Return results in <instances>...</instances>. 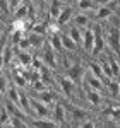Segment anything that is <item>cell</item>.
<instances>
[{"instance_id": "obj_1", "label": "cell", "mask_w": 120, "mask_h": 128, "mask_svg": "<svg viewBox=\"0 0 120 128\" xmlns=\"http://www.w3.org/2000/svg\"><path fill=\"white\" fill-rule=\"evenodd\" d=\"M93 12H81L77 10L76 14H74V17L70 20V26H76V28H79V29H86V28H91L93 26Z\"/></svg>"}, {"instance_id": "obj_2", "label": "cell", "mask_w": 120, "mask_h": 128, "mask_svg": "<svg viewBox=\"0 0 120 128\" xmlns=\"http://www.w3.org/2000/svg\"><path fill=\"white\" fill-rule=\"evenodd\" d=\"M94 40H96V36H94L93 26L86 28V29L82 31V51L89 58H91V55H93V50H94Z\"/></svg>"}, {"instance_id": "obj_3", "label": "cell", "mask_w": 120, "mask_h": 128, "mask_svg": "<svg viewBox=\"0 0 120 128\" xmlns=\"http://www.w3.org/2000/svg\"><path fill=\"white\" fill-rule=\"evenodd\" d=\"M53 120L58 123L60 126L67 125V102H65L64 98H60L55 102V106H53Z\"/></svg>"}, {"instance_id": "obj_4", "label": "cell", "mask_w": 120, "mask_h": 128, "mask_svg": "<svg viewBox=\"0 0 120 128\" xmlns=\"http://www.w3.org/2000/svg\"><path fill=\"white\" fill-rule=\"evenodd\" d=\"M76 12H77L76 5H65L64 10L60 12L58 19L55 20V24L64 31V29H65V26H69V24H70V20H72V17H74V14H76Z\"/></svg>"}, {"instance_id": "obj_5", "label": "cell", "mask_w": 120, "mask_h": 128, "mask_svg": "<svg viewBox=\"0 0 120 128\" xmlns=\"http://www.w3.org/2000/svg\"><path fill=\"white\" fill-rule=\"evenodd\" d=\"M28 126L29 128H60V125L53 118H36V116H29V118H28Z\"/></svg>"}, {"instance_id": "obj_6", "label": "cell", "mask_w": 120, "mask_h": 128, "mask_svg": "<svg viewBox=\"0 0 120 128\" xmlns=\"http://www.w3.org/2000/svg\"><path fill=\"white\" fill-rule=\"evenodd\" d=\"M115 12L117 10L111 5H98L94 9V12H93V19H94V22H106Z\"/></svg>"}, {"instance_id": "obj_7", "label": "cell", "mask_w": 120, "mask_h": 128, "mask_svg": "<svg viewBox=\"0 0 120 128\" xmlns=\"http://www.w3.org/2000/svg\"><path fill=\"white\" fill-rule=\"evenodd\" d=\"M86 68H88L89 74H93V75H96V77L103 79L106 84H108V79L105 77V72H103V68H101V63L96 58H89V60H88V62H86Z\"/></svg>"}, {"instance_id": "obj_8", "label": "cell", "mask_w": 120, "mask_h": 128, "mask_svg": "<svg viewBox=\"0 0 120 128\" xmlns=\"http://www.w3.org/2000/svg\"><path fill=\"white\" fill-rule=\"evenodd\" d=\"M28 38H29V43L33 46V51H40L46 44V40H48L45 34H38V32H33V31L28 32Z\"/></svg>"}, {"instance_id": "obj_9", "label": "cell", "mask_w": 120, "mask_h": 128, "mask_svg": "<svg viewBox=\"0 0 120 128\" xmlns=\"http://www.w3.org/2000/svg\"><path fill=\"white\" fill-rule=\"evenodd\" d=\"M62 44H64V50L65 51H72V53H79L81 46L76 43V41L70 38L65 31H62Z\"/></svg>"}, {"instance_id": "obj_10", "label": "cell", "mask_w": 120, "mask_h": 128, "mask_svg": "<svg viewBox=\"0 0 120 128\" xmlns=\"http://www.w3.org/2000/svg\"><path fill=\"white\" fill-rule=\"evenodd\" d=\"M98 5L94 0H77L76 2V9L81 10V12H94Z\"/></svg>"}, {"instance_id": "obj_11", "label": "cell", "mask_w": 120, "mask_h": 128, "mask_svg": "<svg viewBox=\"0 0 120 128\" xmlns=\"http://www.w3.org/2000/svg\"><path fill=\"white\" fill-rule=\"evenodd\" d=\"M16 50H19V51H33V46H31V43H29L28 34H26V36L16 44Z\"/></svg>"}, {"instance_id": "obj_12", "label": "cell", "mask_w": 120, "mask_h": 128, "mask_svg": "<svg viewBox=\"0 0 120 128\" xmlns=\"http://www.w3.org/2000/svg\"><path fill=\"white\" fill-rule=\"evenodd\" d=\"M76 128H98V121L94 120V116L89 120H86V121H82L81 125H77Z\"/></svg>"}, {"instance_id": "obj_13", "label": "cell", "mask_w": 120, "mask_h": 128, "mask_svg": "<svg viewBox=\"0 0 120 128\" xmlns=\"http://www.w3.org/2000/svg\"><path fill=\"white\" fill-rule=\"evenodd\" d=\"M22 2H24V0H7V4H9V7H10V10H12V12L17 9Z\"/></svg>"}, {"instance_id": "obj_14", "label": "cell", "mask_w": 120, "mask_h": 128, "mask_svg": "<svg viewBox=\"0 0 120 128\" xmlns=\"http://www.w3.org/2000/svg\"><path fill=\"white\" fill-rule=\"evenodd\" d=\"M96 2V5H108L111 2H115V0H94Z\"/></svg>"}, {"instance_id": "obj_15", "label": "cell", "mask_w": 120, "mask_h": 128, "mask_svg": "<svg viewBox=\"0 0 120 128\" xmlns=\"http://www.w3.org/2000/svg\"><path fill=\"white\" fill-rule=\"evenodd\" d=\"M60 2H62L64 5H76V2H77V0H60Z\"/></svg>"}]
</instances>
